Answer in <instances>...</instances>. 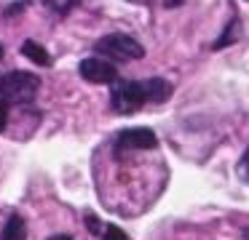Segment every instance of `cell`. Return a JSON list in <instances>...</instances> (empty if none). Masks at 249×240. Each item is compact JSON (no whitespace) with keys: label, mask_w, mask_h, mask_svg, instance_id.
<instances>
[{"label":"cell","mask_w":249,"mask_h":240,"mask_svg":"<svg viewBox=\"0 0 249 240\" xmlns=\"http://www.w3.org/2000/svg\"><path fill=\"white\" fill-rule=\"evenodd\" d=\"M131 3H137V0H131Z\"/></svg>","instance_id":"obj_18"},{"label":"cell","mask_w":249,"mask_h":240,"mask_svg":"<svg viewBox=\"0 0 249 240\" xmlns=\"http://www.w3.org/2000/svg\"><path fill=\"white\" fill-rule=\"evenodd\" d=\"M22 53L30 59V62H35L38 67H51V56H49V51H46L40 43H35V40H27L22 46Z\"/></svg>","instance_id":"obj_7"},{"label":"cell","mask_w":249,"mask_h":240,"mask_svg":"<svg viewBox=\"0 0 249 240\" xmlns=\"http://www.w3.org/2000/svg\"><path fill=\"white\" fill-rule=\"evenodd\" d=\"M0 240H27V227H24V219L19 216V213H11V216H8Z\"/></svg>","instance_id":"obj_6"},{"label":"cell","mask_w":249,"mask_h":240,"mask_svg":"<svg viewBox=\"0 0 249 240\" xmlns=\"http://www.w3.org/2000/svg\"><path fill=\"white\" fill-rule=\"evenodd\" d=\"M179 3V0H166V5H177Z\"/></svg>","instance_id":"obj_15"},{"label":"cell","mask_w":249,"mask_h":240,"mask_svg":"<svg viewBox=\"0 0 249 240\" xmlns=\"http://www.w3.org/2000/svg\"><path fill=\"white\" fill-rule=\"evenodd\" d=\"M81 78H86L89 83L113 85L118 80V69H115V64L105 62V59L91 56V59H83L81 62Z\"/></svg>","instance_id":"obj_5"},{"label":"cell","mask_w":249,"mask_h":240,"mask_svg":"<svg viewBox=\"0 0 249 240\" xmlns=\"http://www.w3.org/2000/svg\"><path fill=\"white\" fill-rule=\"evenodd\" d=\"M49 240H70V238H67V235H51Z\"/></svg>","instance_id":"obj_14"},{"label":"cell","mask_w":249,"mask_h":240,"mask_svg":"<svg viewBox=\"0 0 249 240\" xmlns=\"http://www.w3.org/2000/svg\"><path fill=\"white\" fill-rule=\"evenodd\" d=\"M46 5H49L51 11H56V14H67V11H72L75 8V3L78 0H43Z\"/></svg>","instance_id":"obj_9"},{"label":"cell","mask_w":249,"mask_h":240,"mask_svg":"<svg viewBox=\"0 0 249 240\" xmlns=\"http://www.w3.org/2000/svg\"><path fill=\"white\" fill-rule=\"evenodd\" d=\"M6 123H8V104L6 99H0V131H6Z\"/></svg>","instance_id":"obj_13"},{"label":"cell","mask_w":249,"mask_h":240,"mask_svg":"<svg viewBox=\"0 0 249 240\" xmlns=\"http://www.w3.org/2000/svg\"><path fill=\"white\" fill-rule=\"evenodd\" d=\"M238 176H241L244 181H249V147L244 149L241 160H238Z\"/></svg>","instance_id":"obj_12"},{"label":"cell","mask_w":249,"mask_h":240,"mask_svg":"<svg viewBox=\"0 0 249 240\" xmlns=\"http://www.w3.org/2000/svg\"><path fill=\"white\" fill-rule=\"evenodd\" d=\"M244 240H249V229H244Z\"/></svg>","instance_id":"obj_16"},{"label":"cell","mask_w":249,"mask_h":240,"mask_svg":"<svg viewBox=\"0 0 249 240\" xmlns=\"http://www.w3.org/2000/svg\"><path fill=\"white\" fill-rule=\"evenodd\" d=\"M158 139L150 128H126L115 139V152H129V149H156Z\"/></svg>","instance_id":"obj_4"},{"label":"cell","mask_w":249,"mask_h":240,"mask_svg":"<svg viewBox=\"0 0 249 240\" xmlns=\"http://www.w3.org/2000/svg\"><path fill=\"white\" fill-rule=\"evenodd\" d=\"M94 51L102 53V56H110L113 62H134V59L145 56L142 43H137L131 35H121V32L99 37V40L94 43Z\"/></svg>","instance_id":"obj_3"},{"label":"cell","mask_w":249,"mask_h":240,"mask_svg":"<svg viewBox=\"0 0 249 240\" xmlns=\"http://www.w3.org/2000/svg\"><path fill=\"white\" fill-rule=\"evenodd\" d=\"M102 240H129V238H126V232L121 227L107 224V227H105V232H102Z\"/></svg>","instance_id":"obj_10"},{"label":"cell","mask_w":249,"mask_h":240,"mask_svg":"<svg viewBox=\"0 0 249 240\" xmlns=\"http://www.w3.org/2000/svg\"><path fill=\"white\" fill-rule=\"evenodd\" d=\"M38 88H40V80L33 72L14 69V72L0 75V99L14 101V104H27V101H33Z\"/></svg>","instance_id":"obj_1"},{"label":"cell","mask_w":249,"mask_h":240,"mask_svg":"<svg viewBox=\"0 0 249 240\" xmlns=\"http://www.w3.org/2000/svg\"><path fill=\"white\" fill-rule=\"evenodd\" d=\"M86 227H89V232L91 235H99V232H105V224L99 222L94 213H86Z\"/></svg>","instance_id":"obj_11"},{"label":"cell","mask_w":249,"mask_h":240,"mask_svg":"<svg viewBox=\"0 0 249 240\" xmlns=\"http://www.w3.org/2000/svg\"><path fill=\"white\" fill-rule=\"evenodd\" d=\"M110 99H113L115 112L131 115V112L142 110V107L150 101V96H147L145 80H115L113 91H110Z\"/></svg>","instance_id":"obj_2"},{"label":"cell","mask_w":249,"mask_h":240,"mask_svg":"<svg viewBox=\"0 0 249 240\" xmlns=\"http://www.w3.org/2000/svg\"><path fill=\"white\" fill-rule=\"evenodd\" d=\"M236 37H238V21L233 19V21H231V27H228V30L222 32V37L214 43V48H222V46H228V43H233Z\"/></svg>","instance_id":"obj_8"},{"label":"cell","mask_w":249,"mask_h":240,"mask_svg":"<svg viewBox=\"0 0 249 240\" xmlns=\"http://www.w3.org/2000/svg\"><path fill=\"white\" fill-rule=\"evenodd\" d=\"M0 59H3V46H0Z\"/></svg>","instance_id":"obj_17"}]
</instances>
